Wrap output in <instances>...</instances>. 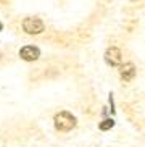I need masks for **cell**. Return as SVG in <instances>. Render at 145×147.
<instances>
[{
  "label": "cell",
  "instance_id": "1",
  "mask_svg": "<svg viewBox=\"0 0 145 147\" xmlns=\"http://www.w3.org/2000/svg\"><path fill=\"white\" fill-rule=\"evenodd\" d=\"M76 126V118L72 117L69 112H60L55 115V128L58 131H71Z\"/></svg>",
  "mask_w": 145,
  "mask_h": 147
},
{
  "label": "cell",
  "instance_id": "2",
  "mask_svg": "<svg viewBox=\"0 0 145 147\" xmlns=\"http://www.w3.org/2000/svg\"><path fill=\"white\" fill-rule=\"evenodd\" d=\"M23 29L28 32V34H40L45 26H44V21L40 18H36V16H29L26 18L24 21H23Z\"/></svg>",
  "mask_w": 145,
  "mask_h": 147
},
{
  "label": "cell",
  "instance_id": "3",
  "mask_svg": "<svg viewBox=\"0 0 145 147\" xmlns=\"http://www.w3.org/2000/svg\"><path fill=\"white\" fill-rule=\"evenodd\" d=\"M105 60H107V63H108V65H111V66L121 65V61H123L121 50L118 47H110L107 52H105Z\"/></svg>",
  "mask_w": 145,
  "mask_h": 147
},
{
  "label": "cell",
  "instance_id": "4",
  "mask_svg": "<svg viewBox=\"0 0 145 147\" xmlns=\"http://www.w3.org/2000/svg\"><path fill=\"white\" fill-rule=\"evenodd\" d=\"M19 57L26 61H34L40 57V50L37 47H34V45H26V47H23L19 50Z\"/></svg>",
  "mask_w": 145,
  "mask_h": 147
},
{
  "label": "cell",
  "instance_id": "5",
  "mask_svg": "<svg viewBox=\"0 0 145 147\" xmlns=\"http://www.w3.org/2000/svg\"><path fill=\"white\" fill-rule=\"evenodd\" d=\"M119 74H121V79L123 81H132L134 76H136V66H134V63L128 61V63L121 65Z\"/></svg>",
  "mask_w": 145,
  "mask_h": 147
},
{
  "label": "cell",
  "instance_id": "6",
  "mask_svg": "<svg viewBox=\"0 0 145 147\" xmlns=\"http://www.w3.org/2000/svg\"><path fill=\"white\" fill-rule=\"evenodd\" d=\"M113 125H115V121L113 120H103L100 125H98V128L102 131H107V129H110V128H113Z\"/></svg>",
  "mask_w": 145,
  "mask_h": 147
}]
</instances>
